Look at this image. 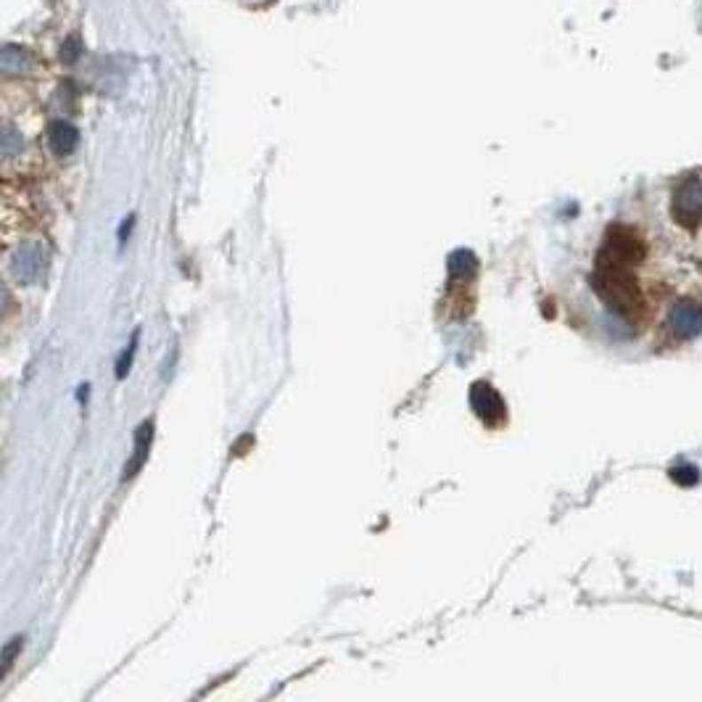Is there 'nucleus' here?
Segmentation results:
<instances>
[{
  "label": "nucleus",
  "mask_w": 702,
  "mask_h": 702,
  "mask_svg": "<svg viewBox=\"0 0 702 702\" xmlns=\"http://www.w3.org/2000/svg\"><path fill=\"white\" fill-rule=\"evenodd\" d=\"M602 309L636 335L684 341L702 330V170L612 219L592 254Z\"/></svg>",
  "instance_id": "nucleus-1"
},
{
  "label": "nucleus",
  "mask_w": 702,
  "mask_h": 702,
  "mask_svg": "<svg viewBox=\"0 0 702 702\" xmlns=\"http://www.w3.org/2000/svg\"><path fill=\"white\" fill-rule=\"evenodd\" d=\"M27 67V53L16 45H5L3 48V69L5 72H19Z\"/></svg>",
  "instance_id": "nucleus-2"
},
{
  "label": "nucleus",
  "mask_w": 702,
  "mask_h": 702,
  "mask_svg": "<svg viewBox=\"0 0 702 702\" xmlns=\"http://www.w3.org/2000/svg\"><path fill=\"white\" fill-rule=\"evenodd\" d=\"M75 143H77V132H75L69 124H56V127H53V146H56L59 151H69Z\"/></svg>",
  "instance_id": "nucleus-3"
}]
</instances>
